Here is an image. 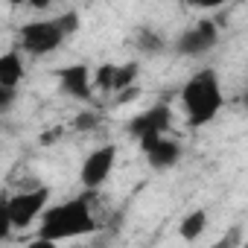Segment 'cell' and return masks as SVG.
Segmentation results:
<instances>
[{"instance_id":"obj_1","label":"cell","mask_w":248,"mask_h":248,"mask_svg":"<svg viewBox=\"0 0 248 248\" xmlns=\"http://www.w3.org/2000/svg\"><path fill=\"white\" fill-rule=\"evenodd\" d=\"M99 225L91 213V202L85 196H76L70 202H62L56 207H44L41 225H38V239L35 242H62L73 239L82 233H93Z\"/></svg>"},{"instance_id":"obj_2","label":"cell","mask_w":248,"mask_h":248,"mask_svg":"<svg viewBox=\"0 0 248 248\" xmlns=\"http://www.w3.org/2000/svg\"><path fill=\"white\" fill-rule=\"evenodd\" d=\"M222 85L213 67L196 70L181 88V105L190 126H204L222 111Z\"/></svg>"},{"instance_id":"obj_3","label":"cell","mask_w":248,"mask_h":248,"mask_svg":"<svg viewBox=\"0 0 248 248\" xmlns=\"http://www.w3.org/2000/svg\"><path fill=\"white\" fill-rule=\"evenodd\" d=\"M64 30L59 24V18L53 21H30L21 27V47L32 56H47L53 50H59L64 44Z\"/></svg>"},{"instance_id":"obj_4","label":"cell","mask_w":248,"mask_h":248,"mask_svg":"<svg viewBox=\"0 0 248 248\" xmlns=\"http://www.w3.org/2000/svg\"><path fill=\"white\" fill-rule=\"evenodd\" d=\"M50 202V190L47 187H35V190H24V193H12L6 196V207H9V219H12V231H24L30 228L47 207Z\"/></svg>"},{"instance_id":"obj_5","label":"cell","mask_w":248,"mask_h":248,"mask_svg":"<svg viewBox=\"0 0 248 248\" xmlns=\"http://www.w3.org/2000/svg\"><path fill=\"white\" fill-rule=\"evenodd\" d=\"M170 120H172L170 105L158 102L155 108H146V111H140L138 117H132V120H129V126H126V132H129V135L140 143V149H143V146H149L155 138L167 135Z\"/></svg>"},{"instance_id":"obj_6","label":"cell","mask_w":248,"mask_h":248,"mask_svg":"<svg viewBox=\"0 0 248 248\" xmlns=\"http://www.w3.org/2000/svg\"><path fill=\"white\" fill-rule=\"evenodd\" d=\"M114 164H117V146L108 143V146H99L93 149L85 164H82V172H79V181L85 190H96L108 181V175L114 172Z\"/></svg>"},{"instance_id":"obj_7","label":"cell","mask_w":248,"mask_h":248,"mask_svg":"<svg viewBox=\"0 0 248 248\" xmlns=\"http://www.w3.org/2000/svg\"><path fill=\"white\" fill-rule=\"evenodd\" d=\"M219 41V30L213 21H199L196 27H190L178 41H175V50L181 56H204L207 50H213Z\"/></svg>"},{"instance_id":"obj_8","label":"cell","mask_w":248,"mask_h":248,"mask_svg":"<svg viewBox=\"0 0 248 248\" xmlns=\"http://www.w3.org/2000/svg\"><path fill=\"white\" fill-rule=\"evenodd\" d=\"M56 76H59V85H62V91H64L67 96H73V99H79V102H88V99H91V93H93V79H91V67H88L85 62L67 64V67H62Z\"/></svg>"},{"instance_id":"obj_9","label":"cell","mask_w":248,"mask_h":248,"mask_svg":"<svg viewBox=\"0 0 248 248\" xmlns=\"http://www.w3.org/2000/svg\"><path fill=\"white\" fill-rule=\"evenodd\" d=\"M143 155H146V161H149L152 170H170V167L178 164L181 146H178L175 140H170L167 135H161V138H155L149 146H143Z\"/></svg>"},{"instance_id":"obj_10","label":"cell","mask_w":248,"mask_h":248,"mask_svg":"<svg viewBox=\"0 0 248 248\" xmlns=\"http://www.w3.org/2000/svg\"><path fill=\"white\" fill-rule=\"evenodd\" d=\"M24 79V59L18 50H9L0 56V85H9V88H18Z\"/></svg>"},{"instance_id":"obj_11","label":"cell","mask_w":248,"mask_h":248,"mask_svg":"<svg viewBox=\"0 0 248 248\" xmlns=\"http://www.w3.org/2000/svg\"><path fill=\"white\" fill-rule=\"evenodd\" d=\"M204 228H207V210H193V213H187V216L181 219L178 233H181V239L193 242V239H199V236L204 233Z\"/></svg>"},{"instance_id":"obj_12","label":"cell","mask_w":248,"mask_h":248,"mask_svg":"<svg viewBox=\"0 0 248 248\" xmlns=\"http://www.w3.org/2000/svg\"><path fill=\"white\" fill-rule=\"evenodd\" d=\"M138 62H126V64H117L114 67V91H123V88H129V85H135V79H138Z\"/></svg>"},{"instance_id":"obj_13","label":"cell","mask_w":248,"mask_h":248,"mask_svg":"<svg viewBox=\"0 0 248 248\" xmlns=\"http://www.w3.org/2000/svg\"><path fill=\"white\" fill-rule=\"evenodd\" d=\"M114 67H117V64H102V67H96V73H91L93 85H96L99 91H105V93L114 91Z\"/></svg>"},{"instance_id":"obj_14","label":"cell","mask_w":248,"mask_h":248,"mask_svg":"<svg viewBox=\"0 0 248 248\" xmlns=\"http://www.w3.org/2000/svg\"><path fill=\"white\" fill-rule=\"evenodd\" d=\"M6 196H9V193H0V242H3V239H9V233H12V219H9Z\"/></svg>"},{"instance_id":"obj_15","label":"cell","mask_w":248,"mask_h":248,"mask_svg":"<svg viewBox=\"0 0 248 248\" xmlns=\"http://www.w3.org/2000/svg\"><path fill=\"white\" fill-rule=\"evenodd\" d=\"M138 44L143 47V50H161L164 47V41H161V35H155V32H140V38H138Z\"/></svg>"},{"instance_id":"obj_16","label":"cell","mask_w":248,"mask_h":248,"mask_svg":"<svg viewBox=\"0 0 248 248\" xmlns=\"http://www.w3.org/2000/svg\"><path fill=\"white\" fill-rule=\"evenodd\" d=\"M15 91L18 88H9V85H0V111H6L12 102H15Z\"/></svg>"},{"instance_id":"obj_17","label":"cell","mask_w":248,"mask_h":248,"mask_svg":"<svg viewBox=\"0 0 248 248\" xmlns=\"http://www.w3.org/2000/svg\"><path fill=\"white\" fill-rule=\"evenodd\" d=\"M190 3H196L199 9H216V6H225L228 0H190Z\"/></svg>"},{"instance_id":"obj_18","label":"cell","mask_w":248,"mask_h":248,"mask_svg":"<svg viewBox=\"0 0 248 248\" xmlns=\"http://www.w3.org/2000/svg\"><path fill=\"white\" fill-rule=\"evenodd\" d=\"M27 3H30L32 9H47V6L53 3V0H27Z\"/></svg>"},{"instance_id":"obj_19","label":"cell","mask_w":248,"mask_h":248,"mask_svg":"<svg viewBox=\"0 0 248 248\" xmlns=\"http://www.w3.org/2000/svg\"><path fill=\"white\" fill-rule=\"evenodd\" d=\"M9 3H12V6H21V3H27V0H9Z\"/></svg>"}]
</instances>
